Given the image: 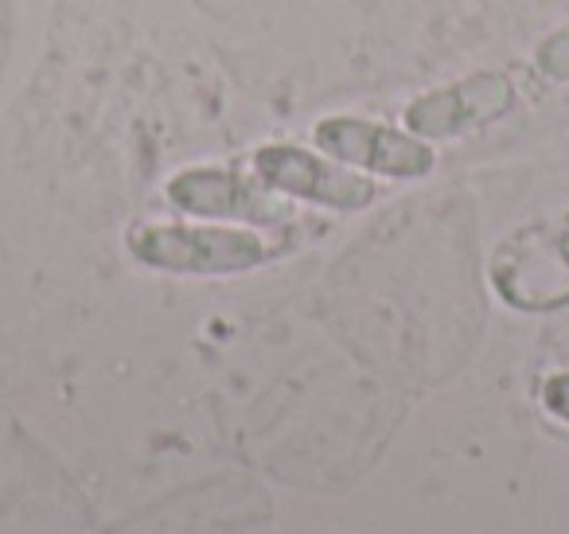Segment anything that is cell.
<instances>
[{"instance_id": "6da1fadb", "label": "cell", "mask_w": 569, "mask_h": 534, "mask_svg": "<svg viewBox=\"0 0 569 534\" xmlns=\"http://www.w3.org/2000/svg\"><path fill=\"white\" fill-rule=\"evenodd\" d=\"M129 254L141 266L164 274H246L269 258V246L253 230L183 227V222H149L129 235Z\"/></svg>"}, {"instance_id": "3957f363", "label": "cell", "mask_w": 569, "mask_h": 534, "mask_svg": "<svg viewBox=\"0 0 569 534\" xmlns=\"http://www.w3.org/2000/svg\"><path fill=\"white\" fill-rule=\"evenodd\" d=\"M515 106H519V87L511 82V75L476 71L457 82H445V87L418 95L406 106L402 121L421 141H452V137L496 126Z\"/></svg>"}, {"instance_id": "52a82bcc", "label": "cell", "mask_w": 569, "mask_h": 534, "mask_svg": "<svg viewBox=\"0 0 569 534\" xmlns=\"http://www.w3.org/2000/svg\"><path fill=\"white\" fill-rule=\"evenodd\" d=\"M535 67L542 71V79L550 82H569V24L550 32L535 51Z\"/></svg>"}, {"instance_id": "8992f818", "label": "cell", "mask_w": 569, "mask_h": 534, "mask_svg": "<svg viewBox=\"0 0 569 534\" xmlns=\"http://www.w3.org/2000/svg\"><path fill=\"white\" fill-rule=\"evenodd\" d=\"M168 204L180 207L183 215L199 219H242L253 227H273L284 222L289 207L277 199L261 180L230 172V168H183L168 180Z\"/></svg>"}, {"instance_id": "7a4b0ae2", "label": "cell", "mask_w": 569, "mask_h": 534, "mask_svg": "<svg viewBox=\"0 0 569 534\" xmlns=\"http://www.w3.org/2000/svg\"><path fill=\"white\" fill-rule=\"evenodd\" d=\"M491 285L511 308L550 313L569 305V211L542 227L519 230L499 246L491 261Z\"/></svg>"}, {"instance_id": "277c9868", "label": "cell", "mask_w": 569, "mask_h": 534, "mask_svg": "<svg viewBox=\"0 0 569 534\" xmlns=\"http://www.w3.org/2000/svg\"><path fill=\"white\" fill-rule=\"evenodd\" d=\"M253 176L277 196H293L332 211H363L379 196L367 176L301 145H261L253 152Z\"/></svg>"}, {"instance_id": "5b68a950", "label": "cell", "mask_w": 569, "mask_h": 534, "mask_svg": "<svg viewBox=\"0 0 569 534\" xmlns=\"http://www.w3.org/2000/svg\"><path fill=\"white\" fill-rule=\"evenodd\" d=\"M312 141L325 157L375 176H390V180H421L437 165V152L421 137L398 134L367 118H343V113L320 121L312 129Z\"/></svg>"}, {"instance_id": "ba28073f", "label": "cell", "mask_w": 569, "mask_h": 534, "mask_svg": "<svg viewBox=\"0 0 569 534\" xmlns=\"http://www.w3.org/2000/svg\"><path fill=\"white\" fill-rule=\"evenodd\" d=\"M538 398H542L546 414H553L558 422L569 425V370H558V375L546 378L542 390H538Z\"/></svg>"}]
</instances>
